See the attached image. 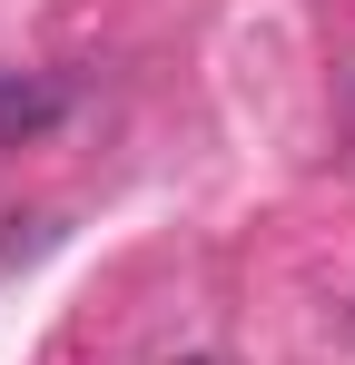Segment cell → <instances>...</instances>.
Wrapping results in <instances>:
<instances>
[{"label": "cell", "instance_id": "6da1fadb", "mask_svg": "<svg viewBox=\"0 0 355 365\" xmlns=\"http://www.w3.org/2000/svg\"><path fill=\"white\" fill-rule=\"evenodd\" d=\"M59 109H69L59 79H0V148H20V138L59 128Z\"/></svg>", "mask_w": 355, "mask_h": 365}]
</instances>
